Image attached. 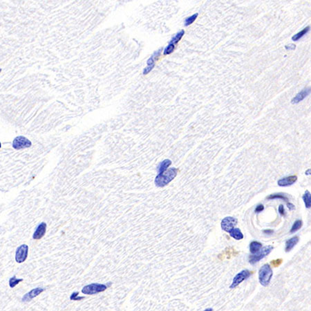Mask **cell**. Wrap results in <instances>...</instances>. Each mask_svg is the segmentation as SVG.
<instances>
[{"instance_id":"1","label":"cell","mask_w":311,"mask_h":311,"mask_svg":"<svg viewBox=\"0 0 311 311\" xmlns=\"http://www.w3.org/2000/svg\"><path fill=\"white\" fill-rule=\"evenodd\" d=\"M179 172V169L174 167L169 168L163 173L158 174L155 179V184L157 187H163L168 185L175 179Z\"/></svg>"},{"instance_id":"2","label":"cell","mask_w":311,"mask_h":311,"mask_svg":"<svg viewBox=\"0 0 311 311\" xmlns=\"http://www.w3.org/2000/svg\"><path fill=\"white\" fill-rule=\"evenodd\" d=\"M112 285L111 282H109L107 284H102L98 283H93L87 285L82 290V292L85 295H93L98 294L99 292L105 291L106 290Z\"/></svg>"},{"instance_id":"3","label":"cell","mask_w":311,"mask_h":311,"mask_svg":"<svg viewBox=\"0 0 311 311\" xmlns=\"http://www.w3.org/2000/svg\"><path fill=\"white\" fill-rule=\"evenodd\" d=\"M273 272L269 264L263 265L259 271V280L263 286H267L270 283Z\"/></svg>"},{"instance_id":"4","label":"cell","mask_w":311,"mask_h":311,"mask_svg":"<svg viewBox=\"0 0 311 311\" xmlns=\"http://www.w3.org/2000/svg\"><path fill=\"white\" fill-rule=\"evenodd\" d=\"M273 249V247L272 246V245H267V246L263 247V248H261L260 251H259L257 253L250 256L249 262L252 265L255 264L256 263L259 262L260 260H261L262 259H263L265 257H266V256L270 254Z\"/></svg>"},{"instance_id":"5","label":"cell","mask_w":311,"mask_h":311,"mask_svg":"<svg viewBox=\"0 0 311 311\" xmlns=\"http://www.w3.org/2000/svg\"><path fill=\"white\" fill-rule=\"evenodd\" d=\"M252 274L253 272H250L248 270H244L241 272H240L239 273H238L234 277L233 281H232V283L230 288L231 289L235 288L236 287L239 286L241 282H243L244 280H246L247 279L249 278Z\"/></svg>"},{"instance_id":"6","label":"cell","mask_w":311,"mask_h":311,"mask_svg":"<svg viewBox=\"0 0 311 311\" xmlns=\"http://www.w3.org/2000/svg\"><path fill=\"white\" fill-rule=\"evenodd\" d=\"M28 253V246L26 244H23L17 248L15 252V261L17 263H21L25 261L27 259Z\"/></svg>"},{"instance_id":"7","label":"cell","mask_w":311,"mask_h":311,"mask_svg":"<svg viewBox=\"0 0 311 311\" xmlns=\"http://www.w3.org/2000/svg\"><path fill=\"white\" fill-rule=\"evenodd\" d=\"M237 224V219L232 216H227L221 221V228L224 231L230 233L232 230L235 228Z\"/></svg>"},{"instance_id":"8","label":"cell","mask_w":311,"mask_h":311,"mask_svg":"<svg viewBox=\"0 0 311 311\" xmlns=\"http://www.w3.org/2000/svg\"><path fill=\"white\" fill-rule=\"evenodd\" d=\"M31 145V141L23 136H19L15 138L13 143V147L16 150L29 147Z\"/></svg>"},{"instance_id":"9","label":"cell","mask_w":311,"mask_h":311,"mask_svg":"<svg viewBox=\"0 0 311 311\" xmlns=\"http://www.w3.org/2000/svg\"><path fill=\"white\" fill-rule=\"evenodd\" d=\"M44 291H45V289L44 288H42V287H38V288L31 290V291L28 292V293L24 295L22 299V301L23 302H30L33 299V298L38 296L39 295H40L42 292H43Z\"/></svg>"},{"instance_id":"10","label":"cell","mask_w":311,"mask_h":311,"mask_svg":"<svg viewBox=\"0 0 311 311\" xmlns=\"http://www.w3.org/2000/svg\"><path fill=\"white\" fill-rule=\"evenodd\" d=\"M310 92H311L310 87L304 88V89H302L300 92L298 93L293 98H292L291 103L292 104H297L300 103V102L302 101L304 98H306L310 93Z\"/></svg>"},{"instance_id":"11","label":"cell","mask_w":311,"mask_h":311,"mask_svg":"<svg viewBox=\"0 0 311 311\" xmlns=\"http://www.w3.org/2000/svg\"><path fill=\"white\" fill-rule=\"evenodd\" d=\"M297 176L296 175H292V176L284 177L279 179L277 182V184L281 187H288L290 186V185H293L297 181Z\"/></svg>"},{"instance_id":"12","label":"cell","mask_w":311,"mask_h":311,"mask_svg":"<svg viewBox=\"0 0 311 311\" xmlns=\"http://www.w3.org/2000/svg\"><path fill=\"white\" fill-rule=\"evenodd\" d=\"M46 226H47L46 223H44V222H42V223L39 225L33 235V239L35 240L41 239L45 235L46 231Z\"/></svg>"},{"instance_id":"13","label":"cell","mask_w":311,"mask_h":311,"mask_svg":"<svg viewBox=\"0 0 311 311\" xmlns=\"http://www.w3.org/2000/svg\"><path fill=\"white\" fill-rule=\"evenodd\" d=\"M299 239L297 236L293 237L292 238H291V239L288 240V241L286 242V248H285L286 252H290L291 250H292V248H293L295 245L297 244V243L299 242Z\"/></svg>"},{"instance_id":"14","label":"cell","mask_w":311,"mask_h":311,"mask_svg":"<svg viewBox=\"0 0 311 311\" xmlns=\"http://www.w3.org/2000/svg\"><path fill=\"white\" fill-rule=\"evenodd\" d=\"M171 164H172V161L169 160V159H165V160L162 161L161 163L159 164V165L158 166L157 170H158V174L163 173V172L167 171V169H168V167L171 165Z\"/></svg>"},{"instance_id":"15","label":"cell","mask_w":311,"mask_h":311,"mask_svg":"<svg viewBox=\"0 0 311 311\" xmlns=\"http://www.w3.org/2000/svg\"><path fill=\"white\" fill-rule=\"evenodd\" d=\"M262 248V244L258 241H252L250 244V251L252 254H256Z\"/></svg>"},{"instance_id":"16","label":"cell","mask_w":311,"mask_h":311,"mask_svg":"<svg viewBox=\"0 0 311 311\" xmlns=\"http://www.w3.org/2000/svg\"><path fill=\"white\" fill-rule=\"evenodd\" d=\"M310 29V27H306L305 28H304L302 31H300V32H299L297 34H295V35H293L292 37V40L293 41H297L299 40V39H301L302 38L304 37V36L306 35V34L308 33V32H309V31Z\"/></svg>"},{"instance_id":"17","label":"cell","mask_w":311,"mask_h":311,"mask_svg":"<svg viewBox=\"0 0 311 311\" xmlns=\"http://www.w3.org/2000/svg\"><path fill=\"white\" fill-rule=\"evenodd\" d=\"M303 201H304L305 206L306 208H311V194L309 191L306 190L304 193V194L302 197Z\"/></svg>"},{"instance_id":"18","label":"cell","mask_w":311,"mask_h":311,"mask_svg":"<svg viewBox=\"0 0 311 311\" xmlns=\"http://www.w3.org/2000/svg\"><path fill=\"white\" fill-rule=\"evenodd\" d=\"M230 235L236 240H241L244 238V234L239 228H234L230 232Z\"/></svg>"},{"instance_id":"19","label":"cell","mask_w":311,"mask_h":311,"mask_svg":"<svg viewBox=\"0 0 311 311\" xmlns=\"http://www.w3.org/2000/svg\"><path fill=\"white\" fill-rule=\"evenodd\" d=\"M184 34H185L184 30H181V31H179V33H177L176 35H175V36H174V37L172 38V40L169 42V43L174 44V45H176V44L181 40V38H183V36L184 35Z\"/></svg>"},{"instance_id":"20","label":"cell","mask_w":311,"mask_h":311,"mask_svg":"<svg viewBox=\"0 0 311 311\" xmlns=\"http://www.w3.org/2000/svg\"><path fill=\"white\" fill-rule=\"evenodd\" d=\"M161 51H162V49H159L158 51H156L155 53H154L152 56H151V57H150V59L148 60H147V64H148V66L149 65H152V64H154V62H155V61L158 58V57L161 56Z\"/></svg>"},{"instance_id":"21","label":"cell","mask_w":311,"mask_h":311,"mask_svg":"<svg viewBox=\"0 0 311 311\" xmlns=\"http://www.w3.org/2000/svg\"><path fill=\"white\" fill-rule=\"evenodd\" d=\"M267 199L268 200H272V199H282L285 201H288V198L287 197H286L284 194H281V193H279V194H273L269 195L267 197Z\"/></svg>"},{"instance_id":"22","label":"cell","mask_w":311,"mask_h":311,"mask_svg":"<svg viewBox=\"0 0 311 311\" xmlns=\"http://www.w3.org/2000/svg\"><path fill=\"white\" fill-rule=\"evenodd\" d=\"M302 224H303V223H302V220L296 221L294 223V224L292 225L290 232H291V233H295V232H296L297 231L299 230L302 228Z\"/></svg>"},{"instance_id":"23","label":"cell","mask_w":311,"mask_h":311,"mask_svg":"<svg viewBox=\"0 0 311 311\" xmlns=\"http://www.w3.org/2000/svg\"><path fill=\"white\" fill-rule=\"evenodd\" d=\"M198 15V13H196V14L191 15V16H190V17H187L184 21V24H185V27H188V26H190L192 24L194 23V21L197 20Z\"/></svg>"},{"instance_id":"24","label":"cell","mask_w":311,"mask_h":311,"mask_svg":"<svg viewBox=\"0 0 311 311\" xmlns=\"http://www.w3.org/2000/svg\"><path fill=\"white\" fill-rule=\"evenodd\" d=\"M23 281V279H17L16 277L13 276L9 279V286L11 288H15L17 285L19 284L21 281Z\"/></svg>"},{"instance_id":"25","label":"cell","mask_w":311,"mask_h":311,"mask_svg":"<svg viewBox=\"0 0 311 311\" xmlns=\"http://www.w3.org/2000/svg\"><path fill=\"white\" fill-rule=\"evenodd\" d=\"M174 49H175L174 44L169 43L167 46H166L165 48L164 51H163V54L165 55V56H166V55L171 54L172 53H173V51H174Z\"/></svg>"},{"instance_id":"26","label":"cell","mask_w":311,"mask_h":311,"mask_svg":"<svg viewBox=\"0 0 311 311\" xmlns=\"http://www.w3.org/2000/svg\"><path fill=\"white\" fill-rule=\"evenodd\" d=\"M78 295H79V292H73L71 295L70 296V299L73 300V301H80V300H82L85 298V297H79Z\"/></svg>"},{"instance_id":"27","label":"cell","mask_w":311,"mask_h":311,"mask_svg":"<svg viewBox=\"0 0 311 311\" xmlns=\"http://www.w3.org/2000/svg\"><path fill=\"white\" fill-rule=\"evenodd\" d=\"M282 262H283L282 259H277L272 261L270 262V265L274 268H277L281 264Z\"/></svg>"},{"instance_id":"28","label":"cell","mask_w":311,"mask_h":311,"mask_svg":"<svg viewBox=\"0 0 311 311\" xmlns=\"http://www.w3.org/2000/svg\"><path fill=\"white\" fill-rule=\"evenodd\" d=\"M154 66H155V64H152V65H149V66L147 67H146L145 69L143 70V74L145 75V74H147L150 73L151 70L153 69V68L154 67Z\"/></svg>"},{"instance_id":"29","label":"cell","mask_w":311,"mask_h":311,"mask_svg":"<svg viewBox=\"0 0 311 311\" xmlns=\"http://www.w3.org/2000/svg\"><path fill=\"white\" fill-rule=\"evenodd\" d=\"M278 211H279V214H280L281 216H284L285 215H286V211H285V208H284L283 205H280L279 206Z\"/></svg>"},{"instance_id":"30","label":"cell","mask_w":311,"mask_h":311,"mask_svg":"<svg viewBox=\"0 0 311 311\" xmlns=\"http://www.w3.org/2000/svg\"><path fill=\"white\" fill-rule=\"evenodd\" d=\"M263 210H264V207H263V205H259L257 206V208H256L255 209V212L256 213H259L261 212H262Z\"/></svg>"},{"instance_id":"31","label":"cell","mask_w":311,"mask_h":311,"mask_svg":"<svg viewBox=\"0 0 311 311\" xmlns=\"http://www.w3.org/2000/svg\"><path fill=\"white\" fill-rule=\"evenodd\" d=\"M285 48H286L287 50H295V48H296V46L295 45V44H290V45H286V46H285Z\"/></svg>"},{"instance_id":"32","label":"cell","mask_w":311,"mask_h":311,"mask_svg":"<svg viewBox=\"0 0 311 311\" xmlns=\"http://www.w3.org/2000/svg\"><path fill=\"white\" fill-rule=\"evenodd\" d=\"M287 207H288V208L290 210H295V205L292 204V203H287Z\"/></svg>"},{"instance_id":"33","label":"cell","mask_w":311,"mask_h":311,"mask_svg":"<svg viewBox=\"0 0 311 311\" xmlns=\"http://www.w3.org/2000/svg\"><path fill=\"white\" fill-rule=\"evenodd\" d=\"M263 233L267 234H271L273 233V230H263Z\"/></svg>"},{"instance_id":"34","label":"cell","mask_w":311,"mask_h":311,"mask_svg":"<svg viewBox=\"0 0 311 311\" xmlns=\"http://www.w3.org/2000/svg\"><path fill=\"white\" fill-rule=\"evenodd\" d=\"M306 175H311V169H308V170L306 172Z\"/></svg>"},{"instance_id":"35","label":"cell","mask_w":311,"mask_h":311,"mask_svg":"<svg viewBox=\"0 0 311 311\" xmlns=\"http://www.w3.org/2000/svg\"><path fill=\"white\" fill-rule=\"evenodd\" d=\"M204 311H213V309L211 308H207V309H205Z\"/></svg>"}]
</instances>
